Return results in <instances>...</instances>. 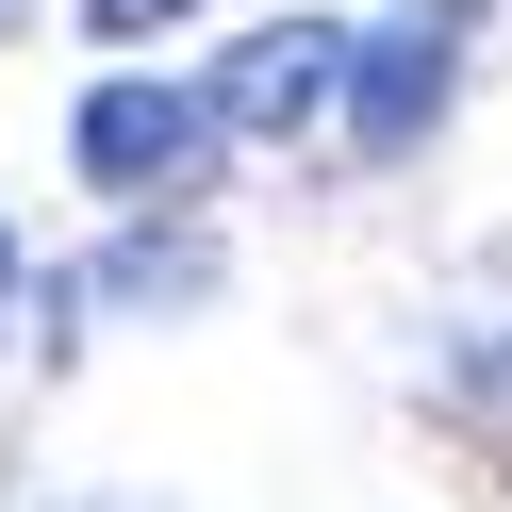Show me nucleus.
<instances>
[{"mask_svg": "<svg viewBox=\"0 0 512 512\" xmlns=\"http://www.w3.org/2000/svg\"><path fill=\"white\" fill-rule=\"evenodd\" d=\"M215 133H232V100L215 83H83V116H67V166L100 182V199H199V166H215Z\"/></svg>", "mask_w": 512, "mask_h": 512, "instance_id": "nucleus-1", "label": "nucleus"}, {"mask_svg": "<svg viewBox=\"0 0 512 512\" xmlns=\"http://www.w3.org/2000/svg\"><path fill=\"white\" fill-rule=\"evenodd\" d=\"M199 281H215V248H199V232H133V248L100 265V298H116V314H149V298H199Z\"/></svg>", "mask_w": 512, "mask_h": 512, "instance_id": "nucleus-4", "label": "nucleus"}, {"mask_svg": "<svg viewBox=\"0 0 512 512\" xmlns=\"http://www.w3.org/2000/svg\"><path fill=\"white\" fill-rule=\"evenodd\" d=\"M446 380H463V413H479V446L512 463V331H463L446 347Z\"/></svg>", "mask_w": 512, "mask_h": 512, "instance_id": "nucleus-5", "label": "nucleus"}, {"mask_svg": "<svg viewBox=\"0 0 512 512\" xmlns=\"http://www.w3.org/2000/svg\"><path fill=\"white\" fill-rule=\"evenodd\" d=\"M0 298H17V232H0Z\"/></svg>", "mask_w": 512, "mask_h": 512, "instance_id": "nucleus-7", "label": "nucleus"}, {"mask_svg": "<svg viewBox=\"0 0 512 512\" xmlns=\"http://www.w3.org/2000/svg\"><path fill=\"white\" fill-rule=\"evenodd\" d=\"M347 50L364 34H331V17H265V34L215 67V100H232V133H314V116L347 100Z\"/></svg>", "mask_w": 512, "mask_h": 512, "instance_id": "nucleus-3", "label": "nucleus"}, {"mask_svg": "<svg viewBox=\"0 0 512 512\" xmlns=\"http://www.w3.org/2000/svg\"><path fill=\"white\" fill-rule=\"evenodd\" d=\"M182 17H199V0H83V34H100V50H149V34H182Z\"/></svg>", "mask_w": 512, "mask_h": 512, "instance_id": "nucleus-6", "label": "nucleus"}, {"mask_svg": "<svg viewBox=\"0 0 512 512\" xmlns=\"http://www.w3.org/2000/svg\"><path fill=\"white\" fill-rule=\"evenodd\" d=\"M463 0H413V17H380L364 50H347V149L364 166H413V149L446 133V83H463Z\"/></svg>", "mask_w": 512, "mask_h": 512, "instance_id": "nucleus-2", "label": "nucleus"}]
</instances>
